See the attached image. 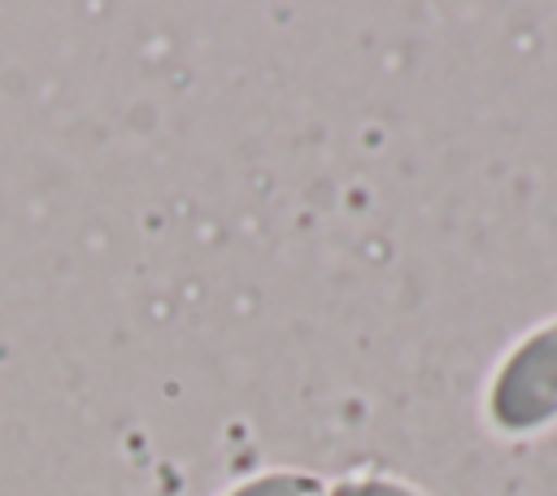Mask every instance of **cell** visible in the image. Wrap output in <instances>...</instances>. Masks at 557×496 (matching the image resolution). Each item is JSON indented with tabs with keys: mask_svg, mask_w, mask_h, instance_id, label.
<instances>
[{
	"mask_svg": "<svg viewBox=\"0 0 557 496\" xmlns=\"http://www.w3.org/2000/svg\"><path fill=\"white\" fill-rule=\"evenodd\" d=\"M492 409L509 431H531L557 413V326L540 331L513 352L496 383Z\"/></svg>",
	"mask_w": 557,
	"mask_h": 496,
	"instance_id": "obj_1",
	"label": "cell"
},
{
	"mask_svg": "<svg viewBox=\"0 0 557 496\" xmlns=\"http://www.w3.org/2000/svg\"><path fill=\"white\" fill-rule=\"evenodd\" d=\"M235 496H322V492L309 479H261V483H248Z\"/></svg>",
	"mask_w": 557,
	"mask_h": 496,
	"instance_id": "obj_2",
	"label": "cell"
},
{
	"mask_svg": "<svg viewBox=\"0 0 557 496\" xmlns=\"http://www.w3.org/2000/svg\"><path fill=\"white\" fill-rule=\"evenodd\" d=\"M335 496H413V492H400V487H392V483H348V487H339Z\"/></svg>",
	"mask_w": 557,
	"mask_h": 496,
	"instance_id": "obj_3",
	"label": "cell"
}]
</instances>
